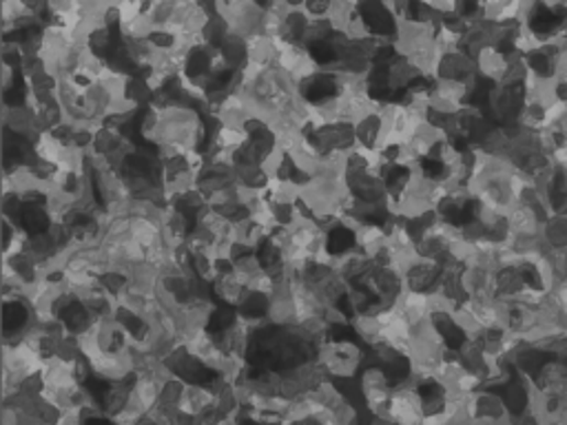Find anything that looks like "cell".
Instances as JSON below:
<instances>
[{
	"label": "cell",
	"instance_id": "1",
	"mask_svg": "<svg viewBox=\"0 0 567 425\" xmlns=\"http://www.w3.org/2000/svg\"><path fill=\"white\" fill-rule=\"evenodd\" d=\"M366 359V350L351 339L329 337L318 346L315 361L324 370V374L333 381L355 379Z\"/></svg>",
	"mask_w": 567,
	"mask_h": 425
},
{
	"label": "cell",
	"instance_id": "2",
	"mask_svg": "<svg viewBox=\"0 0 567 425\" xmlns=\"http://www.w3.org/2000/svg\"><path fill=\"white\" fill-rule=\"evenodd\" d=\"M32 324L34 313L23 295L0 298V344L21 342Z\"/></svg>",
	"mask_w": 567,
	"mask_h": 425
},
{
	"label": "cell",
	"instance_id": "3",
	"mask_svg": "<svg viewBox=\"0 0 567 425\" xmlns=\"http://www.w3.org/2000/svg\"><path fill=\"white\" fill-rule=\"evenodd\" d=\"M468 407H470L472 418H479V421H492V423L505 425L514 418L497 390H486V388L475 390Z\"/></svg>",
	"mask_w": 567,
	"mask_h": 425
},
{
	"label": "cell",
	"instance_id": "4",
	"mask_svg": "<svg viewBox=\"0 0 567 425\" xmlns=\"http://www.w3.org/2000/svg\"><path fill=\"white\" fill-rule=\"evenodd\" d=\"M211 293L222 302V306H229L233 311H237L244 300L248 298V291L242 287V281L229 270H220L218 277L211 283Z\"/></svg>",
	"mask_w": 567,
	"mask_h": 425
},
{
	"label": "cell",
	"instance_id": "5",
	"mask_svg": "<svg viewBox=\"0 0 567 425\" xmlns=\"http://www.w3.org/2000/svg\"><path fill=\"white\" fill-rule=\"evenodd\" d=\"M211 410H215V394L207 385L185 383L180 401H178V412L196 418Z\"/></svg>",
	"mask_w": 567,
	"mask_h": 425
},
{
	"label": "cell",
	"instance_id": "6",
	"mask_svg": "<svg viewBox=\"0 0 567 425\" xmlns=\"http://www.w3.org/2000/svg\"><path fill=\"white\" fill-rule=\"evenodd\" d=\"M52 226V217L47 213V206H38V204H23L21 217L16 228H21L27 237L47 233Z\"/></svg>",
	"mask_w": 567,
	"mask_h": 425
},
{
	"label": "cell",
	"instance_id": "7",
	"mask_svg": "<svg viewBox=\"0 0 567 425\" xmlns=\"http://www.w3.org/2000/svg\"><path fill=\"white\" fill-rule=\"evenodd\" d=\"M541 239L547 248H565L567 246V217H565V213H554L543 222Z\"/></svg>",
	"mask_w": 567,
	"mask_h": 425
}]
</instances>
